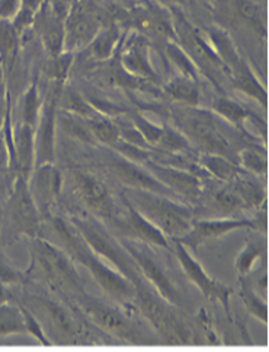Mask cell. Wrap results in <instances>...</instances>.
Masks as SVG:
<instances>
[{
	"label": "cell",
	"instance_id": "obj_1",
	"mask_svg": "<svg viewBox=\"0 0 269 352\" xmlns=\"http://www.w3.org/2000/svg\"><path fill=\"white\" fill-rule=\"evenodd\" d=\"M53 226L66 252L76 263H80L91 272L95 283L117 303H134L136 285L115 270L104 259H100L94 250L86 245L83 237L69 219L54 217Z\"/></svg>",
	"mask_w": 269,
	"mask_h": 352
},
{
	"label": "cell",
	"instance_id": "obj_2",
	"mask_svg": "<svg viewBox=\"0 0 269 352\" xmlns=\"http://www.w3.org/2000/svg\"><path fill=\"white\" fill-rule=\"evenodd\" d=\"M124 203L133 206L169 239H181L195 220L194 210L184 201L137 188H122Z\"/></svg>",
	"mask_w": 269,
	"mask_h": 352
},
{
	"label": "cell",
	"instance_id": "obj_3",
	"mask_svg": "<svg viewBox=\"0 0 269 352\" xmlns=\"http://www.w3.org/2000/svg\"><path fill=\"white\" fill-rule=\"evenodd\" d=\"M41 212L30 191L28 179L17 176L6 198L0 242L14 245L21 237H36L41 232Z\"/></svg>",
	"mask_w": 269,
	"mask_h": 352
},
{
	"label": "cell",
	"instance_id": "obj_4",
	"mask_svg": "<svg viewBox=\"0 0 269 352\" xmlns=\"http://www.w3.org/2000/svg\"><path fill=\"white\" fill-rule=\"evenodd\" d=\"M69 220L74 224V228L78 229L86 245L91 248L100 259H104L115 270H118L128 280L134 283V285L143 280V276L140 275L133 258L128 255L125 248L121 245L120 239L112 236L105 226L99 223L98 217L92 214H82L72 216Z\"/></svg>",
	"mask_w": 269,
	"mask_h": 352
},
{
	"label": "cell",
	"instance_id": "obj_5",
	"mask_svg": "<svg viewBox=\"0 0 269 352\" xmlns=\"http://www.w3.org/2000/svg\"><path fill=\"white\" fill-rule=\"evenodd\" d=\"M172 117L176 129L181 130L188 140L198 144L204 153L223 155L237 163L232 142L220 130L213 111L182 105L172 112Z\"/></svg>",
	"mask_w": 269,
	"mask_h": 352
},
{
	"label": "cell",
	"instance_id": "obj_6",
	"mask_svg": "<svg viewBox=\"0 0 269 352\" xmlns=\"http://www.w3.org/2000/svg\"><path fill=\"white\" fill-rule=\"evenodd\" d=\"M133 305L168 344L188 345L192 342V333L188 326L172 311L168 301L150 292L144 280L136 284Z\"/></svg>",
	"mask_w": 269,
	"mask_h": 352
},
{
	"label": "cell",
	"instance_id": "obj_7",
	"mask_svg": "<svg viewBox=\"0 0 269 352\" xmlns=\"http://www.w3.org/2000/svg\"><path fill=\"white\" fill-rule=\"evenodd\" d=\"M31 254L32 263L40 268L51 285L66 288L76 294L85 292L83 280L76 270V262L66 250L36 236L31 237Z\"/></svg>",
	"mask_w": 269,
	"mask_h": 352
},
{
	"label": "cell",
	"instance_id": "obj_8",
	"mask_svg": "<svg viewBox=\"0 0 269 352\" xmlns=\"http://www.w3.org/2000/svg\"><path fill=\"white\" fill-rule=\"evenodd\" d=\"M74 303L83 316H86L89 322L99 328V331L105 332L112 338H117L125 344L140 342L138 331L134 328L131 320L117 307L109 306L102 300L85 293L76 294Z\"/></svg>",
	"mask_w": 269,
	"mask_h": 352
},
{
	"label": "cell",
	"instance_id": "obj_9",
	"mask_svg": "<svg viewBox=\"0 0 269 352\" xmlns=\"http://www.w3.org/2000/svg\"><path fill=\"white\" fill-rule=\"evenodd\" d=\"M120 242L125 248L128 255L133 258L140 275L143 276V280H147V283L155 288V292H158V294L163 300L168 301L171 306H182L181 293L177 292V288L171 280V276L166 274L162 263L156 259L155 252L151 250V246L127 236L121 237Z\"/></svg>",
	"mask_w": 269,
	"mask_h": 352
},
{
	"label": "cell",
	"instance_id": "obj_10",
	"mask_svg": "<svg viewBox=\"0 0 269 352\" xmlns=\"http://www.w3.org/2000/svg\"><path fill=\"white\" fill-rule=\"evenodd\" d=\"M44 99L35 127V166L44 163H54L56 160V129L58 116V100L63 86L61 83L51 82Z\"/></svg>",
	"mask_w": 269,
	"mask_h": 352
},
{
	"label": "cell",
	"instance_id": "obj_11",
	"mask_svg": "<svg viewBox=\"0 0 269 352\" xmlns=\"http://www.w3.org/2000/svg\"><path fill=\"white\" fill-rule=\"evenodd\" d=\"M142 165L184 203L185 201L186 203H197L201 199L204 179L198 178L195 173L185 168L159 162L151 157L146 159Z\"/></svg>",
	"mask_w": 269,
	"mask_h": 352
},
{
	"label": "cell",
	"instance_id": "obj_12",
	"mask_svg": "<svg viewBox=\"0 0 269 352\" xmlns=\"http://www.w3.org/2000/svg\"><path fill=\"white\" fill-rule=\"evenodd\" d=\"M73 181L76 192L83 201V204L91 210L89 214L98 219L120 223L118 206L104 182L96 178L95 175L80 169H76L73 172Z\"/></svg>",
	"mask_w": 269,
	"mask_h": 352
},
{
	"label": "cell",
	"instance_id": "obj_13",
	"mask_svg": "<svg viewBox=\"0 0 269 352\" xmlns=\"http://www.w3.org/2000/svg\"><path fill=\"white\" fill-rule=\"evenodd\" d=\"M102 28L96 10L79 0L64 19V52L76 53L89 47Z\"/></svg>",
	"mask_w": 269,
	"mask_h": 352
},
{
	"label": "cell",
	"instance_id": "obj_14",
	"mask_svg": "<svg viewBox=\"0 0 269 352\" xmlns=\"http://www.w3.org/2000/svg\"><path fill=\"white\" fill-rule=\"evenodd\" d=\"M31 300L36 307L41 309L47 324L60 338V344H91L87 339L92 336L91 332L69 309L47 297H31Z\"/></svg>",
	"mask_w": 269,
	"mask_h": 352
},
{
	"label": "cell",
	"instance_id": "obj_15",
	"mask_svg": "<svg viewBox=\"0 0 269 352\" xmlns=\"http://www.w3.org/2000/svg\"><path fill=\"white\" fill-rule=\"evenodd\" d=\"M175 248L176 258L181 263L182 271L189 278L191 283H194L198 290L202 293V296L210 301H219L223 306L224 311L230 314V297H232L233 292L232 288L227 287L226 284L217 281L207 274V271L202 268L201 263L194 258L191 250L184 246L179 241H171Z\"/></svg>",
	"mask_w": 269,
	"mask_h": 352
},
{
	"label": "cell",
	"instance_id": "obj_16",
	"mask_svg": "<svg viewBox=\"0 0 269 352\" xmlns=\"http://www.w3.org/2000/svg\"><path fill=\"white\" fill-rule=\"evenodd\" d=\"M250 228L255 229L256 223L255 220H248L241 217H219V219H206V220H194L191 229L181 239H175L179 241L184 246H186L192 252L208 243L214 239H219L227 233H232L237 229Z\"/></svg>",
	"mask_w": 269,
	"mask_h": 352
},
{
	"label": "cell",
	"instance_id": "obj_17",
	"mask_svg": "<svg viewBox=\"0 0 269 352\" xmlns=\"http://www.w3.org/2000/svg\"><path fill=\"white\" fill-rule=\"evenodd\" d=\"M10 146L8 148L9 170L14 176L30 179L35 169V129L28 124L17 121L12 124Z\"/></svg>",
	"mask_w": 269,
	"mask_h": 352
},
{
	"label": "cell",
	"instance_id": "obj_18",
	"mask_svg": "<svg viewBox=\"0 0 269 352\" xmlns=\"http://www.w3.org/2000/svg\"><path fill=\"white\" fill-rule=\"evenodd\" d=\"M28 184L32 198L41 216L48 217L51 214V208L57 203L61 192V172L56 168L54 163H44V165L35 166Z\"/></svg>",
	"mask_w": 269,
	"mask_h": 352
},
{
	"label": "cell",
	"instance_id": "obj_19",
	"mask_svg": "<svg viewBox=\"0 0 269 352\" xmlns=\"http://www.w3.org/2000/svg\"><path fill=\"white\" fill-rule=\"evenodd\" d=\"M109 169L125 188H137V190H146L179 199L171 190L162 185L142 163L133 162L124 156H114L109 162Z\"/></svg>",
	"mask_w": 269,
	"mask_h": 352
},
{
	"label": "cell",
	"instance_id": "obj_20",
	"mask_svg": "<svg viewBox=\"0 0 269 352\" xmlns=\"http://www.w3.org/2000/svg\"><path fill=\"white\" fill-rule=\"evenodd\" d=\"M121 52V67L131 76L155 83L159 76L151 65L150 45L144 35L133 34Z\"/></svg>",
	"mask_w": 269,
	"mask_h": 352
},
{
	"label": "cell",
	"instance_id": "obj_21",
	"mask_svg": "<svg viewBox=\"0 0 269 352\" xmlns=\"http://www.w3.org/2000/svg\"><path fill=\"white\" fill-rule=\"evenodd\" d=\"M31 27L50 57L64 52V19L56 14L48 0L36 12Z\"/></svg>",
	"mask_w": 269,
	"mask_h": 352
},
{
	"label": "cell",
	"instance_id": "obj_22",
	"mask_svg": "<svg viewBox=\"0 0 269 352\" xmlns=\"http://www.w3.org/2000/svg\"><path fill=\"white\" fill-rule=\"evenodd\" d=\"M127 216L122 224V229L127 232V237L136 239V241L144 242L150 246H158L163 249H169V239L166 237L155 224L149 221L142 212H138L133 206L127 204Z\"/></svg>",
	"mask_w": 269,
	"mask_h": 352
},
{
	"label": "cell",
	"instance_id": "obj_23",
	"mask_svg": "<svg viewBox=\"0 0 269 352\" xmlns=\"http://www.w3.org/2000/svg\"><path fill=\"white\" fill-rule=\"evenodd\" d=\"M201 199H206L211 208L219 210L223 217H232V214H235L237 211L248 210L246 204L243 203L241 198L227 182H220V185L214 186L204 182V191Z\"/></svg>",
	"mask_w": 269,
	"mask_h": 352
},
{
	"label": "cell",
	"instance_id": "obj_24",
	"mask_svg": "<svg viewBox=\"0 0 269 352\" xmlns=\"http://www.w3.org/2000/svg\"><path fill=\"white\" fill-rule=\"evenodd\" d=\"M211 111L214 112L215 116H219L220 118L226 120L230 125H233L236 130H240L241 134H248V130L245 127V124L248 121L256 124V125H262L259 122V120L253 116V112L246 108L245 105H241L237 100H235L233 98L224 96L223 94L220 96H215L213 100L211 105Z\"/></svg>",
	"mask_w": 269,
	"mask_h": 352
},
{
	"label": "cell",
	"instance_id": "obj_25",
	"mask_svg": "<svg viewBox=\"0 0 269 352\" xmlns=\"http://www.w3.org/2000/svg\"><path fill=\"white\" fill-rule=\"evenodd\" d=\"M21 47V35L12 21L0 19V72L3 74L6 86L14 73Z\"/></svg>",
	"mask_w": 269,
	"mask_h": 352
},
{
	"label": "cell",
	"instance_id": "obj_26",
	"mask_svg": "<svg viewBox=\"0 0 269 352\" xmlns=\"http://www.w3.org/2000/svg\"><path fill=\"white\" fill-rule=\"evenodd\" d=\"M230 5L233 9L235 25H246L261 38H266V19L259 3L255 0H230Z\"/></svg>",
	"mask_w": 269,
	"mask_h": 352
},
{
	"label": "cell",
	"instance_id": "obj_27",
	"mask_svg": "<svg viewBox=\"0 0 269 352\" xmlns=\"http://www.w3.org/2000/svg\"><path fill=\"white\" fill-rule=\"evenodd\" d=\"M233 188L236 194L241 198L243 203L246 204L248 210L250 208H259L262 203L266 201V192L265 188L259 181H256V176L246 172L240 170V173L233 178L230 182H227Z\"/></svg>",
	"mask_w": 269,
	"mask_h": 352
},
{
	"label": "cell",
	"instance_id": "obj_28",
	"mask_svg": "<svg viewBox=\"0 0 269 352\" xmlns=\"http://www.w3.org/2000/svg\"><path fill=\"white\" fill-rule=\"evenodd\" d=\"M198 165L206 170L208 178L217 179L220 182H230L240 173L241 168L235 160L226 157L223 155L215 153H201Z\"/></svg>",
	"mask_w": 269,
	"mask_h": 352
},
{
	"label": "cell",
	"instance_id": "obj_29",
	"mask_svg": "<svg viewBox=\"0 0 269 352\" xmlns=\"http://www.w3.org/2000/svg\"><path fill=\"white\" fill-rule=\"evenodd\" d=\"M164 94H168L169 98H172L181 105L200 107L201 104V91L198 80L181 76V74L164 85Z\"/></svg>",
	"mask_w": 269,
	"mask_h": 352
},
{
	"label": "cell",
	"instance_id": "obj_30",
	"mask_svg": "<svg viewBox=\"0 0 269 352\" xmlns=\"http://www.w3.org/2000/svg\"><path fill=\"white\" fill-rule=\"evenodd\" d=\"M230 85L235 86V89L250 96L256 102H259L263 108L268 107V92L262 82L256 78L250 66H245L241 70L236 72L230 76Z\"/></svg>",
	"mask_w": 269,
	"mask_h": 352
},
{
	"label": "cell",
	"instance_id": "obj_31",
	"mask_svg": "<svg viewBox=\"0 0 269 352\" xmlns=\"http://www.w3.org/2000/svg\"><path fill=\"white\" fill-rule=\"evenodd\" d=\"M41 107L43 99L40 95V89H38V83L36 80H32V83L23 91V94L19 98L18 121L28 124L35 129L38 118H40Z\"/></svg>",
	"mask_w": 269,
	"mask_h": 352
},
{
	"label": "cell",
	"instance_id": "obj_32",
	"mask_svg": "<svg viewBox=\"0 0 269 352\" xmlns=\"http://www.w3.org/2000/svg\"><path fill=\"white\" fill-rule=\"evenodd\" d=\"M121 44V31L117 25H109V27H102L94 41L89 44L91 48V56L99 61L109 60L115 50Z\"/></svg>",
	"mask_w": 269,
	"mask_h": 352
},
{
	"label": "cell",
	"instance_id": "obj_33",
	"mask_svg": "<svg viewBox=\"0 0 269 352\" xmlns=\"http://www.w3.org/2000/svg\"><path fill=\"white\" fill-rule=\"evenodd\" d=\"M237 165L255 176H262L268 173V157L266 152L256 144H250L241 148L236 155Z\"/></svg>",
	"mask_w": 269,
	"mask_h": 352
},
{
	"label": "cell",
	"instance_id": "obj_34",
	"mask_svg": "<svg viewBox=\"0 0 269 352\" xmlns=\"http://www.w3.org/2000/svg\"><path fill=\"white\" fill-rule=\"evenodd\" d=\"M89 129H91L95 142L114 147L121 140V134L118 130V125L115 121L109 120L105 116H98L95 118H89L86 120Z\"/></svg>",
	"mask_w": 269,
	"mask_h": 352
},
{
	"label": "cell",
	"instance_id": "obj_35",
	"mask_svg": "<svg viewBox=\"0 0 269 352\" xmlns=\"http://www.w3.org/2000/svg\"><path fill=\"white\" fill-rule=\"evenodd\" d=\"M155 147H158L163 153L176 155L188 152V150H191L192 144L181 130L172 127V125H163L162 134Z\"/></svg>",
	"mask_w": 269,
	"mask_h": 352
},
{
	"label": "cell",
	"instance_id": "obj_36",
	"mask_svg": "<svg viewBox=\"0 0 269 352\" xmlns=\"http://www.w3.org/2000/svg\"><path fill=\"white\" fill-rule=\"evenodd\" d=\"M239 278H240L239 296L243 301V305H245V307L248 309V311L252 314L253 318H256L263 323H268V305H266V301L262 300V297L256 294L252 284L248 280V276H239Z\"/></svg>",
	"mask_w": 269,
	"mask_h": 352
},
{
	"label": "cell",
	"instance_id": "obj_37",
	"mask_svg": "<svg viewBox=\"0 0 269 352\" xmlns=\"http://www.w3.org/2000/svg\"><path fill=\"white\" fill-rule=\"evenodd\" d=\"M17 333H27L21 306L12 303L0 306V338Z\"/></svg>",
	"mask_w": 269,
	"mask_h": 352
},
{
	"label": "cell",
	"instance_id": "obj_38",
	"mask_svg": "<svg viewBox=\"0 0 269 352\" xmlns=\"http://www.w3.org/2000/svg\"><path fill=\"white\" fill-rule=\"evenodd\" d=\"M166 54H168L169 60L173 63V66L179 70L181 76L198 80L200 72L195 63L192 61L188 53L176 41H168V44H166Z\"/></svg>",
	"mask_w": 269,
	"mask_h": 352
},
{
	"label": "cell",
	"instance_id": "obj_39",
	"mask_svg": "<svg viewBox=\"0 0 269 352\" xmlns=\"http://www.w3.org/2000/svg\"><path fill=\"white\" fill-rule=\"evenodd\" d=\"M73 63V53L63 52L57 56H51L44 67V72L51 82L64 85Z\"/></svg>",
	"mask_w": 269,
	"mask_h": 352
},
{
	"label": "cell",
	"instance_id": "obj_40",
	"mask_svg": "<svg viewBox=\"0 0 269 352\" xmlns=\"http://www.w3.org/2000/svg\"><path fill=\"white\" fill-rule=\"evenodd\" d=\"M262 254H263V248L261 242H256V241L248 242L245 248L240 250V254L237 255V259H236V270L239 276H248L253 271L256 262L261 259Z\"/></svg>",
	"mask_w": 269,
	"mask_h": 352
},
{
	"label": "cell",
	"instance_id": "obj_41",
	"mask_svg": "<svg viewBox=\"0 0 269 352\" xmlns=\"http://www.w3.org/2000/svg\"><path fill=\"white\" fill-rule=\"evenodd\" d=\"M47 2V0H21V8L17 16L12 19V25H14L18 34L22 36V34L31 28L32 21L36 15V12Z\"/></svg>",
	"mask_w": 269,
	"mask_h": 352
},
{
	"label": "cell",
	"instance_id": "obj_42",
	"mask_svg": "<svg viewBox=\"0 0 269 352\" xmlns=\"http://www.w3.org/2000/svg\"><path fill=\"white\" fill-rule=\"evenodd\" d=\"M131 122L134 124V127L137 129V131L142 134V137L144 138L146 143L149 144V147H155L158 140H159L160 134H162L163 125L153 122L149 118H146L144 116H140V114H133L131 116Z\"/></svg>",
	"mask_w": 269,
	"mask_h": 352
},
{
	"label": "cell",
	"instance_id": "obj_43",
	"mask_svg": "<svg viewBox=\"0 0 269 352\" xmlns=\"http://www.w3.org/2000/svg\"><path fill=\"white\" fill-rule=\"evenodd\" d=\"M22 314H23V322H25V328H27V333H30L32 338H35L38 342L44 346H51L53 345V341L48 338V335L45 333L41 322L36 319L35 314L32 313V310L30 307H27L25 305H19Z\"/></svg>",
	"mask_w": 269,
	"mask_h": 352
},
{
	"label": "cell",
	"instance_id": "obj_44",
	"mask_svg": "<svg viewBox=\"0 0 269 352\" xmlns=\"http://www.w3.org/2000/svg\"><path fill=\"white\" fill-rule=\"evenodd\" d=\"M27 272L18 270L14 263L8 259L2 248H0V281L8 285H14L27 283Z\"/></svg>",
	"mask_w": 269,
	"mask_h": 352
},
{
	"label": "cell",
	"instance_id": "obj_45",
	"mask_svg": "<svg viewBox=\"0 0 269 352\" xmlns=\"http://www.w3.org/2000/svg\"><path fill=\"white\" fill-rule=\"evenodd\" d=\"M21 8V0H0V19L12 21Z\"/></svg>",
	"mask_w": 269,
	"mask_h": 352
},
{
	"label": "cell",
	"instance_id": "obj_46",
	"mask_svg": "<svg viewBox=\"0 0 269 352\" xmlns=\"http://www.w3.org/2000/svg\"><path fill=\"white\" fill-rule=\"evenodd\" d=\"M79 0H48L50 6L53 8V10L58 16H61L63 19H66V16L69 15V12L73 9V6L78 3Z\"/></svg>",
	"mask_w": 269,
	"mask_h": 352
},
{
	"label": "cell",
	"instance_id": "obj_47",
	"mask_svg": "<svg viewBox=\"0 0 269 352\" xmlns=\"http://www.w3.org/2000/svg\"><path fill=\"white\" fill-rule=\"evenodd\" d=\"M12 300H14V296L9 290V285L0 281V306L12 303Z\"/></svg>",
	"mask_w": 269,
	"mask_h": 352
},
{
	"label": "cell",
	"instance_id": "obj_48",
	"mask_svg": "<svg viewBox=\"0 0 269 352\" xmlns=\"http://www.w3.org/2000/svg\"><path fill=\"white\" fill-rule=\"evenodd\" d=\"M153 2L166 9H171V8H179L181 5H185L186 0H153Z\"/></svg>",
	"mask_w": 269,
	"mask_h": 352
},
{
	"label": "cell",
	"instance_id": "obj_49",
	"mask_svg": "<svg viewBox=\"0 0 269 352\" xmlns=\"http://www.w3.org/2000/svg\"><path fill=\"white\" fill-rule=\"evenodd\" d=\"M197 2H200V3H202L204 6H207V8L211 9V6H213V3H214V0H197Z\"/></svg>",
	"mask_w": 269,
	"mask_h": 352
}]
</instances>
